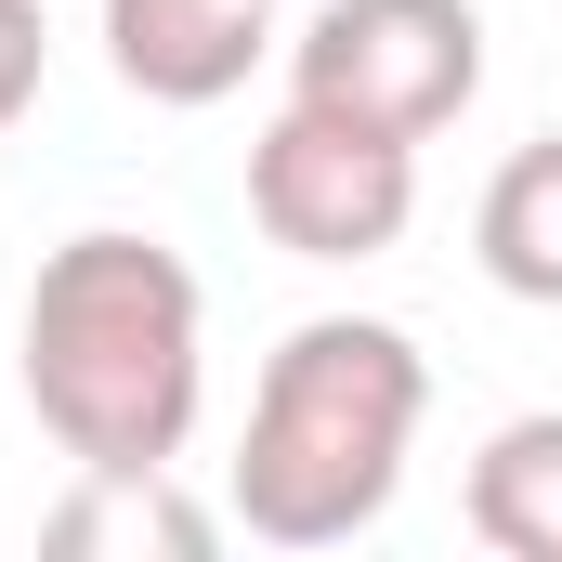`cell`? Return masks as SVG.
<instances>
[{"mask_svg": "<svg viewBox=\"0 0 562 562\" xmlns=\"http://www.w3.org/2000/svg\"><path fill=\"white\" fill-rule=\"evenodd\" d=\"M223 537V510L170 497V471H79L53 510H40V550L92 562V550H132V562H196Z\"/></svg>", "mask_w": 562, "mask_h": 562, "instance_id": "obj_6", "label": "cell"}, {"mask_svg": "<svg viewBox=\"0 0 562 562\" xmlns=\"http://www.w3.org/2000/svg\"><path fill=\"white\" fill-rule=\"evenodd\" d=\"M40 105V0H0V132Z\"/></svg>", "mask_w": 562, "mask_h": 562, "instance_id": "obj_9", "label": "cell"}, {"mask_svg": "<svg viewBox=\"0 0 562 562\" xmlns=\"http://www.w3.org/2000/svg\"><path fill=\"white\" fill-rule=\"evenodd\" d=\"M288 92L353 105L380 132L431 144L471 92H484V13L471 0H327L288 40Z\"/></svg>", "mask_w": 562, "mask_h": 562, "instance_id": "obj_4", "label": "cell"}, {"mask_svg": "<svg viewBox=\"0 0 562 562\" xmlns=\"http://www.w3.org/2000/svg\"><path fill=\"white\" fill-rule=\"evenodd\" d=\"M26 406L66 471H170L210 406V301L132 223L66 236L26 288Z\"/></svg>", "mask_w": 562, "mask_h": 562, "instance_id": "obj_1", "label": "cell"}, {"mask_svg": "<svg viewBox=\"0 0 562 562\" xmlns=\"http://www.w3.org/2000/svg\"><path fill=\"white\" fill-rule=\"evenodd\" d=\"M471 249H484V276L510 288V301H550L562 314V132H537L497 183H484Z\"/></svg>", "mask_w": 562, "mask_h": 562, "instance_id": "obj_8", "label": "cell"}, {"mask_svg": "<svg viewBox=\"0 0 562 562\" xmlns=\"http://www.w3.org/2000/svg\"><path fill=\"white\" fill-rule=\"evenodd\" d=\"M249 223L288 262H380L419 223V144L353 119V105L288 92L262 119V144H249Z\"/></svg>", "mask_w": 562, "mask_h": 562, "instance_id": "obj_3", "label": "cell"}, {"mask_svg": "<svg viewBox=\"0 0 562 562\" xmlns=\"http://www.w3.org/2000/svg\"><path fill=\"white\" fill-rule=\"evenodd\" d=\"M471 537L497 562H562V406L484 431V458H471Z\"/></svg>", "mask_w": 562, "mask_h": 562, "instance_id": "obj_7", "label": "cell"}, {"mask_svg": "<svg viewBox=\"0 0 562 562\" xmlns=\"http://www.w3.org/2000/svg\"><path fill=\"white\" fill-rule=\"evenodd\" d=\"M431 419V367L393 314H314L288 327L262 393H249V445H236V524L262 550H340L393 510L406 445Z\"/></svg>", "mask_w": 562, "mask_h": 562, "instance_id": "obj_2", "label": "cell"}, {"mask_svg": "<svg viewBox=\"0 0 562 562\" xmlns=\"http://www.w3.org/2000/svg\"><path fill=\"white\" fill-rule=\"evenodd\" d=\"M276 53V0H105V66L144 105H223Z\"/></svg>", "mask_w": 562, "mask_h": 562, "instance_id": "obj_5", "label": "cell"}]
</instances>
